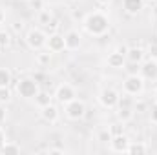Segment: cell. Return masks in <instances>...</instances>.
Returning <instances> with one entry per match:
<instances>
[{"label": "cell", "instance_id": "obj_27", "mask_svg": "<svg viewBox=\"0 0 157 155\" xmlns=\"http://www.w3.org/2000/svg\"><path fill=\"white\" fill-rule=\"evenodd\" d=\"M146 55H148V57H152V59H157V42H154V44H150V46H148Z\"/></svg>", "mask_w": 157, "mask_h": 155}, {"label": "cell", "instance_id": "obj_24", "mask_svg": "<svg viewBox=\"0 0 157 155\" xmlns=\"http://www.w3.org/2000/svg\"><path fill=\"white\" fill-rule=\"evenodd\" d=\"M13 100V91L9 86H2L0 88V104H9Z\"/></svg>", "mask_w": 157, "mask_h": 155}, {"label": "cell", "instance_id": "obj_37", "mask_svg": "<svg viewBox=\"0 0 157 155\" xmlns=\"http://www.w3.org/2000/svg\"><path fill=\"white\" fill-rule=\"evenodd\" d=\"M150 2H152V0H150Z\"/></svg>", "mask_w": 157, "mask_h": 155}, {"label": "cell", "instance_id": "obj_32", "mask_svg": "<svg viewBox=\"0 0 157 155\" xmlns=\"http://www.w3.org/2000/svg\"><path fill=\"white\" fill-rule=\"evenodd\" d=\"M113 0H95V4L97 6H101V7H104V6H110Z\"/></svg>", "mask_w": 157, "mask_h": 155}, {"label": "cell", "instance_id": "obj_25", "mask_svg": "<svg viewBox=\"0 0 157 155\" xmlns=\"http://www.w3.org/2000/svg\"><path fill=\"white\" fill-rule=\"evenodd\" d=\"M51 55H53V53H49V51H46V53H37V62H39L40 66H48L49 60H51Z\"/></svg>", "mask_w": 157, "mask_h": 155}, {"label": "cell", "instance_id": "obj_13", "mask_svg": "<svg viewBox=\"0 0 157 155\" xmlns=\"http://www.w3.org/2000/svg\"><path fill=\"white\" fill-rule=\"evenodd\" d=\"M40 117H42V120H46L48 124H57L59 119H60V110H59V106H57L55 102H51V104L40 108Z\"/></svg>", "mask_w": 157, "mask_h": 155}, {"label": "cell", "instance_id": "obj_17", "mask_svg": "<svg viewBox=\"0 0 157 155\" xmlns=\"http://www.w3.org/2000/svg\"><path fill=\"white\" fill-rule=\"evenodd\" d=\"M35 100V104L39 106V108H44V106H48V104H51L55 99H53V93H49V91H44V89H40L39 93H37V97L33 99Z\"/></svg>", "mask_w": 157, "mask_h": 155}, {"label": "cell", "instance_id": "obj_36", "mask_svg": "<svg viewBox=\"0 0 157 155\" xmlns=\"http://www.w3.org/2000/svg\"><path fill=\"white\" fill-rule=\"evenodd\" d=\"M68 2H78V0H68Z\"/></svg>", "mask_w": 157, "mask_h": 155}, {"label": "cell", "instance_id": "obj_30", "mask_svg": "<svg viewBox=\"0 0 157 155\" xmlns=\"http://www.w3.org/2000/svg\"><path fill=\"white\" fill-rule=\"evenodd\" d=\"M6 141H7V135H6V130L0 126V148L6 144Z\"/></svg>", "mask_w": 157, "mask_h": 155}, {"label": "cell", "instance_id": "obj_26", "mask_svg": "<svg viewBox=\"0 0 157 155\" xmlns=\"http://www.w3.org/2000/svg\"><path fill=\"white\" fill-rule=\"evenodd\" d=\"M7 104H0V124H4L7 120Z\"/></svg>", "mask_w": 157, "mask_h": 155}, {"label": "cell", "instance_id": "obj_18", "mask_svg": "<svg viewBox=\"0 0 157 155\" xmlns=\"http://www.w3.org/2000/svg\"><path fill=\"white\" fill-rule=\"evenodd\" d=\"M148 152V146L141 141H130V146L126 150V153H132V155H143Z\"/></svg>", "mask_w": 157, "mask_h": 155}, {"label": "cell", "instance_id": "obj_33", "mask_svg": "<svg viewBox=\"0 0 157 155\" xmlns=\"http://www.w3.org/2000/svg\"><path fill=\"white\" fill-rule=\"evenodd\" d=\"M4 22H6V13H4V9L0 7V26H2Z\"/></svg>", "mask_w": 157, "mask_h": 155}, {"label": "cell", "instance_id": "obj_29", "mask_svg": "<svg viewBox=\"0 0 157 155\" xmlns=\"http://www.w3.org/2000/svg\"><path fill=\"white\" fill-rule=\"evenodd\" d=\"M29 4H31V7H33V9H37V11L44 9V4H42V0H31Z\"/></svg>", "mask_w": 157, "mask_h": 155}, {"label": "cell", "instance_id": "obj_14", "mask_svg": "<svg viewBox=\"0 0 157 155\" xmlns=\"http://www.w3.org/2000/svg\"><path fill=\"white\" fill-rule=\"evenodd\" d=\"M146 49L139 47V46H133V47H128L126 49V62L132 64V66H139L144 59H146Z\"/></svg>", "mask_w": 157, "mask_h": 155}, {"label": "cell", "instance_id": "obj_2", "mask_svg": "<svg viewBox=\"0 0 157 155\" xmlns=\"http://www.w3.org/2000/svg\"><path fill=\"white\" fill-rule=\"evenodd\" d=\"M40 91V84L33 77H22L15 82V93L24 100H33Z\"/></svg>", "mask_w": 157, "mask_h": 155}, {"label": "cell", "instance_id": "obj_6", "mask_svg": "<svg viewBox=\"0 0 157 155\" xmlns=\"http://www.w3.org/2000/svg\"><path fill=\"white\" fill-rule=\"evenodd\" d=\"M53 99L57 100V104L64 106V104L71 102L73 99H77V91H75V88H73L71 84L62 82V84H59V86L55 88V91H53Z\"/></svg>", "mask_w": 157, "mask_h": 155}, {"label": "cell", "instance_id": "obj_20", "mask_svg": "<svg viewBox=\"0 0 157 155\" xmlns=\"http://www.w3.org/2000/svg\"><path fill=\"white\" fill-rule=\"evenodd\" d=\"M51 18H53V13H51V9L44 7V9L37 11V22H39L40 26H49Z\"/></svg>", "mask_w": 157, "mask_h": 155}, {"label": "cell", "instance_id": "obj_4", "mask_svg": "<svg viewBox=\"0 0 157 155\" xmlns=\"http://www.w3.org/2000/svg\"><path fill=\"white\" fill-rule=\"evenodd\" d=\"M46 40H48V33L42 28H29L24 35V42L31 51H42L46 47Z\"/></svg>", "mask_w": 157, "mask_h": 155}, {"label": "cell", "instance_id": "obj_22", "mask_svg": "<svg viewBox=\"0 0 157 155\" xmlns=\"http://www.w3.org/2000/svg\"><path fill=\"white\" fill-rule=\"evenodd\" d=\"M11 33L6 29V28H0V49H6V47H9L11 46Z\"/></svg>", "mask_w": 157, "mask_h": 155}, {"label": "cell", "instance_id": "obj_10", "mask_svg": "<svg viewBox=\"0 0 157 155\" xmlns=\"http://www.w3.org/2000/svg\"><path fill=\"white\" fill-rule=\"evenodd\" d=\"M46 49L49 53H62L66 51V42H64V35L59 33V31H53L48 35V40H46Z\"/></svg>", "mask_w": 157, "mask_h": 155}, {"label": "cell", "instance_id": "obj_21", "mask_svg": "<svg viewBox=\"0 0 157 155\" xmlns=\"http://www.w3.org/2000/svg\"><path fill=\"white\" fill-rule=\"evenodd\" d=\"M13 84V73L9 68H0V88Z\"/></svg>", "mask_w": 157, "mask_h": 155}, {"label": "cell", "instance_id": "obj_9", "mask_svg": "<svg viewBox=\"0 0 157 155\" xmlns=\"http://www.w3.org/2000/svg\"><path fill=\"white\" fill-rule=\"evenodd\" d=\"M126 49L128 47H117L115 51L108 53V57H106L108 68H112V70H124V66H126Z\"/></svg>", "mask_w": 157, "mask_h": 155}, {"label": "cell", "instance_id": "obj_35", "mask_svg": "<svg viewBox=\"0 0 157 155\" xmlns=\"http://www.w3.org/2000/svg\"><path fill=\"white\" fill-rule=\"evenodd\" d=\"M20 2H26V4H29V2H31V0H20Z\"/></svg>", "mask_w": 157, "mask_h": 155}, {"label": "cell", "instance_id": "obj_7", "mask_svg": "<svg viewBox=\"0 0 157 155\" xmlns=\"http://www.w3.org/2000/svg\"><path fill=\"white\" fill-rule=\"evenodd\" d=\"M119 97H121V93H119L115 88H104V89H101V93H99V104L102 106V108H106V110H115L119 104Z\"/></svg>", "mask_w": 157, "mask_h": 155}, {"label": "cell", "instance_id": "obj_28", "mask_svg": "<svg viewBox=\"0 0 157 155\" xmlns=\"http://www.w3.org/2000/svg\"><path fill=\"white\" fill-rule=\"evenodd\" d=\"M148 112H150V122L157 124V102H154V104H152V108H150Z\"/></svg>", "mask_w": 157, "mask_h": 155}, {"label": "cell", "instance_id": "obj_15", "mask_svg": "<svg viewBox=\"0 0 157 155\" xmlns=\"http://www.w3.org/2000/svg\"><path fill=\"white\" fill-rule=\"evenodd\" d=\"M146 0H122V11L128 17H137L144 9Z\"/></svg>", "mask_w": 157, "mask_h": 155}, {"label": "cell", "instance_id": "obj_11", "mask_svg": "<svg viewBox=\"0 0 157 155\" xmlns=\"http://www.w3.org/2000/svg\"><path fill=\"white\" fill-rule=\"evenodd\" d=\"M108 146H110V152H113V153H126V150L130 146V137L124 133H115L110 139Z\"/></svg>", "mask_w": 157, "mask_h": 155}, {"label": "cell", "instance_id": "obj_12", "mask_svg": "<svg viewBox=\"0 0 157 155\" xmlns=\"http://www.w3.org/2000/svg\"><path fill=\"white\" fill-rule=\"evenodd\" d=\"M64 42H66V51H78L82 46V35L77 29H68L64 33Z\"/></svg>", "mask_w": 157, "mask_h": 155}, {"label": "cell", "instance_id": "obj_1", "mask_svg": "<svg viewBox=\"0 0 157 155\" xmlns=\"http://www.w3.org/2000/svg\"><path fill=\"white\" fill-rule=\"evenodd\" d=\"M110 28H112V22H110V17L101 11V9H95V11H90L84 15L82 18V29L93 37V39H101L104 35L110 33Z\"/></svg>", "mask_w": 157, "mask_h": 155}, {"label": "cell", "instance_id": "obj_16", "mask_svg": "<svg viewBox=\"0 0 157 155\" xmlns=\"http://www.w3.org/2000/svg\"><path fill=\"white\" fill-rule=\"evenodd\" d=\"M115 113H117L119 122L126 124V122H130V120L133 119V115H135V108H121V106H117V108H115Z\"/></svg>", "mask_w": 157, "mask_h": 155}, {"label": "cell", "instance_id": "obj_3", "mask_svg": "<svg viewBox=\"0 0 157 155\" xmlns=\"http://www.w3.org/2000/svg\"><path fill=\"white\" fill-rule=\"evenodd\" d=\"M146 89V80L141 73H130L122 80V93H128L135 99H139Z\"/></svg>", "mask_w": 157, "mask_h": 155}, {"label": "cell", "instance_id": "obj_5", "mask_svg": "<svg viewBox=\"0 0 157 155\" xmlns=\"http://www.w3.org/2000/svg\"><path fill=\"white\" fill-rule=\"evenodd\" d=\"M62 108H64V115H66V119H70V120H82V119L86 117V112H88L86 102L80 100V99H73L71 102L64 104Z\"/></svg>", "mask_w": 157, "mask_h": 155}, {"label": "cell", "instance_id": "obj_23", "mask_svg": "<svg viewBox=\"0 0 157 155\" xmlns=\"http://www.w3.org/2000/svg\"><path fill=\"white\" fill-rule=\"evenodd\" d=\"M112 137H113L112 128H101V130H99V133H97V141H99V142H102V144H108Z\"/></svg>", "mask_w": 157, "mask_h": 155}, {"label": "cell", "instance_id": "obj_19", "mask_svg": "<svg viewBox=\"0 0 157 155\" xmlns=\"http://www.w3.org/2000/svg\"><path fill=\"white\" fill-rule=\"evenodd\" d=\"M20 152H22V148L15 141H6V144L0 148V153H6V155H17V153H20Z\"/></svg>", "mask_w": 157, "mask_h": 155}, {"label": "cell", "instance_id": "obj_31", "mask_svg": "<svg viewBox=\"0 0 157 155\" xmlns=\"http://www.w3.org/2000/svg\"><path fill=\"white\" fill-rule=\"evenodd\" d=\"M48 153H66V150L64 148H48Z\"/></svg>", "mask_w": 157, "mask_h": 155}, {"label": "cell", "instance_id": "obj_34", "mask_svg": "<svg viewBox=\"0 0 157 155\" xmlns=\"http://www.w3.org/2000/svg\"><path fill=\"white\" fill-rule=\"evenodd\" d=\"M154 102H157V88L154 89Z\"/></svg>", "mask_w": 157, "mask_h": 155}, {"label": "cell", "instance_id": "obj_8", "mask_svg": "<svg viewBox=\"0 0 157 155\" xmlns=\"http://www.w3.org/2000/svg\"><path fill=\"white\" fill-rule=\"evenodd\" d=\"M139 73L146 82H157V59L146 57L141 64H139Z\"/></svg>", "mask_w": 157, "mask_h": 155}]
</instances>
